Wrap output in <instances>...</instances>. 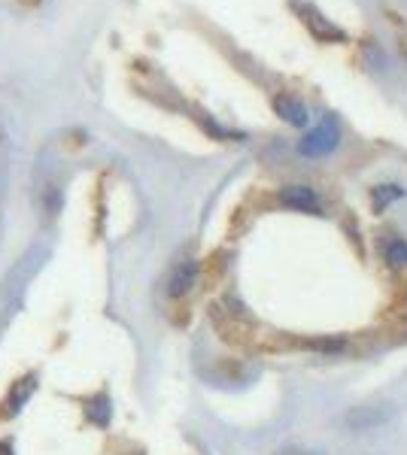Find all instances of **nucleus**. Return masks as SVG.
<instances>
[{"label":"nucleus","mask_w":407,"mask_h":455,"mask_svg":"<svg viewBox=\"0 0 407 455\" xmlns=\"http://www.w3.org/2000/svg\"><path fill=\"white\" fill-rule=\"evenodd\" d=\"M337 140H341V134H337V124L329 119V122L316 124V128L301 140L298 149H301V155L319 158V155H325V152H332L334 146H337Z\"/></svg>","instance_id":"f257e3e1"},{"label":"nucleus","mask_w":407,"mask_h":455,"mask_svg":"<svg viewBox=\"0 0 407 455\" xmlns=\"http://www.w3.org/2000/svg\"><path fill=\"white\" fill-rule=\"evenodd\" d=\"M292 9H298V16H304V25L310 28V33L316 40H344V31L337 28V25H332L329 18H322L319 13H316L313 6H307V4H292Z\"/></svg>","instance_id":"f03ea898"},{"label":"nucleus","mask_w":407,"mask_h":455,"mask_svg":"<svg viewBox=\"0 0 407 455\" xmlns=\"http://www.w3.org/2000/svg\"><path fill=\"white\" fill-rule=\"evenodd\" d=\"M280 203L289 210H298V213H319V198L316 191L307 188V186H286L280 188Z\"/></svg>","instance_id":"7ed1b4c3"},{"label":"nucleus","mask_w":407,"mask_h":455,"mask_svg":"<svg viewBox=\"0 0 407 455\" xmlns=\"http://www.w3.org/2000/svg\"><path fill=\"white\" fill-rule=\"evenodd\" d=\"M195 279H198V261H179L171 270V277H167V294L171 298H183L195 286Z\"/></svg>","instance_id":"20e7f679"},{"label":"nucleus","mask_w":407,"mask_h":455,"mask_svg":"<svg viewBox=\"0 0 407 455\" xmlns=\"http://www.w3.org/2000/svg\"><path fill=\"white\" fill-rule=\"evenodd\" d=\"M270 107H274V112H277V116L286 122V124H295V128L307 124V107H304L298 97H292V95H277L274 100H270Z\"/></svg>","instance_id":"39448f33"},{"label":"nucleus","mask_w":407,"mask_h":455,"mask_svg":"<svg viewBox=\"0 0 407 455\" xmlns=\"http://www.w3.org/2000/svg\"><path fill=\"white\" fill-rule=\"evenodd\" d=\"M33 385H37V377L33 373H28L25 380H18L16 385H13V392H9V397H6V416H16L21 407H25V401L31 397V392H33Z\"/></svg>","instance_id":"423d86ee"},{"label":"nucleus","mask_w":407,"mask_h":455,"mask_svg":"<svg viewBox=\"0 0 407 455\" xmlns=\"http://www.w3.org/2000/svg\"><path fill=\"white\" fill-rule=\"evenodd\" d=\"M383 258H386L392 267H407V240H401V237L386 240L383 243Z\"/></svg>","instance_id":"0eeeda50"},{"label":"nucleus","mask_w":407,"mask_h":455,"mask_svg":"<svg viewBox=\"0 0 407 455\" xmlns=\"http://www.w3.org/2000/svg\"><path fill=\"white\" fill-rule=\"evenodd\" d=\"M404 195V191L398 186H377L374 191H371V203H374V210H386L392 200H398Z\"/></svg>","instance_id":"6e6552de"},{"label":"nucleus","mask_w":407,"mask_h":455,"mask_svg":"<svg viewBox=\"0 0 407 455\" xmlns=\"http://www.w3.org/2000/svg\"><path fill=\"white\" fill-rule=\"evenodd\" d=\"M88 413H92V419H95L97 425H107L110 422V401H107L104 395L95 397V401L88 404Z\"/></svg>","instance_id":"1a4fd4ad"},{"label":"nucleus","mask_w":407,"mask_h":455,"mask_svg":"<svg viewBox=\"0 0 407 455\" xmlns=\"http://www.w3.org/2000/svg\"><path fill=\"white\" fill-rule=\"evenodd\" d=\"M46 210H49V215H55V213L61 210V195H58V188H55V186L46 191Z\"/></svg>","instance_id":"9d476101"},{"label":"nucleus","mask_w":407,"mask_h":455,"mask_svg":"<svg viewBox=\"0 0 407 455\" xmlns=\"http://www.w3.org/2000/svg\"><path fill=\"white\" fill-rule=\"evenodd\" d=\"M0 455H13V446H9V443L4 440V443H0Z\"/></svg>","instance_id":"9b49d317"},{"label":"nucleus","mask_w":407,"mask_h":455,"mask_svg":"<svg viewBox=\"0 0 407 455\" xmlns=\"http://www.w3.org/2000/svg\"><path fill=\"white\" fill-rule=\"evenodd\" d=\"M401 49H404V55H407V37H401Z\"/></svg>","instance_id":"f8f14e48"}]
</instances>
